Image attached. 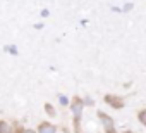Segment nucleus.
Wrapping results in <instances>:
<instances>
[{"instance_id":"obj_9","label":"nucleus","mask_w":146,"mask_h":133,"mask_svg":"<svg viewBox=\"0 0 146 133\" xmlns=\"http://www.w3.org/2000/svg\"><path fill=\"white\" fill-rule=\"evenodd\" d=\"M24 133H36V131H35V130H26Z\"/></svg>"},{"instance_id":"obj_6","label":"nucleus","mask_w":146,"mask_h":133,"mask_svg":"<svg viewBox=\"0 0 146 133\" xmlns=\"http://www.w3.org/2000/svg\"><path fill=\"white\" fill-rule=\"evenodd\" d=\"M144 116H146V111H144V109H143V111H141V112H139V121H141V123H143V124H144V123H146V119H144Z\"/></svg>"},{"instance_id":"obj_2","label":"nucleus","mask_w":146,"mask_h":133,"mask_svg":"<svg viewBox=\"0 0 146 133\" xmlns=\"http://www.w3.org/2000/svg\"><path fill=\"white\" fill-rule=\"evenodd\" d=\"M98 116H100V119H102V124H103L105 131H107V133H113V119H112L110 116H107L105 112H98Z\"/></svg>"},{"instance_id":"obj_10","label":"nucleus","mask_w":146,"mask_h":133,"mask_svg":"<svg viewBox=\"0 0 146 133\" xmlns=\"http://www.w3.org/2000/svg\"><path fill=\"white\" fill-rule=\"evenodd\" d=\"M124 133H136V131H124Z\"/></svg>"},{"instance_id":"obj_7","label":"nucleus","mask_w":146,"mask_h":133,"mask_svg":"<svg viewBox=\"0 0 146 133\" xmlns=\"http://www.w3.org/2000/svg\"><path fill=\"white\" fill-rule=\"evenodd\" d=\"M45 109H46V112H48V114H55V111H53V107H52V105H48V104H46V105H45Z\"/></svg>"},{"instance_id":"obj_5","label":"nucleus","mask_w":146,"mask_h":133,"mask_svg":"<svg viewBox=\"0 0 146 133\" xmlns=\"http://www.w3.org/2000/svg\"><path fill=\"white\" fill-rule=\"evenodd\" d=\"M12 124L5 119H0V133H12Z\"/></svg>"},{"instance_id":"obj_1","label":"nucleus","mask_w":146,"mask_h":133,"mask_svg":"<svg viewBox=\"0 0 146 133\" xmlns=\"http://www.w3.org/2000/svg\"><path fill=\"white\" fill-rule=\"evenodd\" d=\"M83 107H84V104H83V100L81 99H74L72 100V112H74V118H76V124L79 123V119H81V112H83Z\"/></svg>"},{"instance_id":"obj_8","label":"nucleus","mask_w":146,"mask_h":133,"mask_svg":"<svg viewBox=\"0 0 146 133\" xmlns=\"http://www.w3.org/2000/svg\"><path fill=\"white\" fill-rule=\"evenodd\" d=\"M60 102H62V105H69V104H67V102H69L67 97H60Z\"/></svg>"},{"instance_id":"obj_4","label":"nucleus","mask_w":146,"mask_h":133,"mask_svg":"<svg viewBox=\"0 0 146 133\" xmlns=\"http://www.w3.org/2000/svg\"><path fill=\"white\" fill-rule=\"evenodd\" d=\"M38 133H57V128L55 124H50V123H40Z\"/></svg>"},{"instance_id":"obj_3","label":"nucleus","mask_w":146,"mask_h":133,"mask_svg":"<svg viewBox=\"0 0 146 133\" xmlns=\"http://www.w3.org/2000/svg\"><path fill=\"white\" fill-rule=\"evenodd\" d=\"M105 102H108L112 107H115V109H122L124 107V102H122V99H117V97H113V95H105Z\"/></svg>"}]
</instances>
